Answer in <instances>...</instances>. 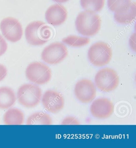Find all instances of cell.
Instances as JSON below:
<instances>
[{
    "label": "cell",
    "instance_id": "obj_1",
    "mask_svg": "<svg viewBox=\"0 0 136 148\" xmlns=\"http://www.w3.org/2000/svg\"><path fill=\"white\" fill-rule=\"evenodd\" d=\"M75 26L78 32L81 35L93 36L100 29L101 20L96 12L85 10L78 15L76 19Z\"/></svg>",
    "mask_w": 136,
    "mask_h": 148
},
{
    "label": "cell",
    "instance_id": "obj_2",
    "mask_svg": "<svg viewBox=\"0 0 136 148\" xmlns=\"http://www.w3.org/2000/svg\"><path fill=\"white\" fill-rule=\"evenodd\" d=\"M26 40L31 45L41 46L46 43L53 35V30L45 23L40 21L31 23L25 31Z\"/></svg>",
    "mask_w": 136,
    "mask_h": 148
},
{
    "label": "cell",
    "instance_id": "obj_3",
    "mask_svg": "<svg viewBox=\"0 0 136 148\" xmlns=\"http://www.w3.org/2000/svg\"><path fill=\"white\" fill-rule=\"evenodd\" d=\"M112 56L109 45L103 42H98L92 45L88 52V59L95 66L102 67L108 64Z\"/></svg>",
    "mask_w": 136,
    "mask_h": 148
},
{
    "label": "cell",
    "instance_id": "obj_4",
    "mask_svg": "<svg viewBox=\"0 0 136 148\" xmlns=\"http://www.w3.org/2000/svg\"><path fill=\"white\" fill-rule=\"evenodd\" d=\"M42 92L37 85L32 84H23L18 88L17 98L20 104L27 108L38 105L41 101Z\"/></svg>",
    "mask_w": 136,
    "mask_h": 148
},
{
    "label": "cell",
    "instance_id": "obj_5",
    "mask_svg": "<svg viewBox=\"0 0 136 148\" xmlns=\"http://www.w3.org/2000/svg\"><path fill=\"white\" fill-rule=\"evenodd\" d=\"M119 77L116 71L109 68H104L95 75V83L102 91L110 92L116 89L119 85Z\"/></svg>",
    "mask_w": 136,
    "mask_h": 148
},
{
    "label": "cell",
    "instance_id": "obj_6",
    "mask_svg": "<svg viewBox=\"0 0 136 148\" xmlns=\"http://www.w3.org/2000/svg\"><path fill=\"white\" fill-rule=\"evenodd\" d=\"M27 78L32 83L38 85L46 84L52 77L50 69L42 62H34L28 66L26 71Z\"/></svg>",
    "mask_w": 136,
    "mask_h": 148
},
{
    "label": "cell",
    "instance_id": "obj_7",
    "mask_svg": "<svg viewBox=\"0 0 136 148\" xmlns=\"http://www.w3.org/2000/svg\"><path fill=\"white\" fill-rule=\"evenodd\" d=\"M68 55L66 46L60 42L52 43L43 50L41 54L42 60L50 64H56L62 62Z\"/></svg>",
    "mask_w": 136,
    "mask_h": 148
},
{
    "label": "cell",
    "instance_id": "obj_8",
    "mask_svg": "<svg viewBox=\"0 0 136 148\" xmlns=\"http://www.w3.org/2000/svg\"><path fill=\"white\" fill-rule=\"evenodd\" d=\"M0 28L4 37L11 42L19 41L22 37L23 30L21 25L14 18H4L1 22Z\"/></svg>",
    "mask_w": 136,
    "mask_h": 148
},
{
    "label": "cell",
    "instance_id": "obj_9",
    "mask_svg": "<svg viewBox=\"0 0 136 148\" xmlns=\"http://www.w3.org/2000/svg\"><path fill=\"white\" fill-rule=\"evenodd\" d=\"M76 97L84 103L93 101L96 95V88L92 81L87 79L80 80L76 84L74 89Z\"/></svg>",
    "mask_w": 136,
    "mask_h": 148
},
{
    "label": "cell",
    "instance_id": "obj_10",
    "mask_svg": "<svg viewBox=\"0 0 136 148\" xmlns=\"http://www.w3.org/2000/svg\"><path fill=\"white\" fill-rule=\"evenodd\" d=\"M42 103L48 111L52 113H57L64 108V99L58 92L50 90H47L44 94Z\"/></svg>",
    "mask_w": 136,
    "mask_h": 148
},
{
    "label": "cell",
    "instance_id": "obj_11",
    "mask_svg": "<svg viewBox=\"0 0 136 148\" xmlns=\"http://www.w3.org/2000/svg\"><path fill=\"white\" fill-rule=\"evenodd\" d=\"M113 103L105 98L95 100L90 107L91 114L96 118L105 119L110 116L114 111Z\"/></svg>",
    "mask_w": 136,
    "mask_h": 148
},
{
    "label": "cell",
    "instance_id": "obj_12",
    "mask_svg": "<svg viewBox=\"0 0 136 148\" xmlns=\"http://www.w3.org/2000/svg\"><path fill=\"white\" fill-rule=\"evenodd\" d=\"M67 17L66 8L60 4H55L49 7L45 13L46 19L49 24L59 26L64 23Z\"/></svg>",
    "mask_w": 136,
    "mask_h": 148
},
{
    "label": "cell",
    "instance_id": "obj_13",
    "mask_svg": "<svg viewBox=\"0 0 136 148\" xmlns=\"http://www.w3.org/2000/svg\"><path fill=\"white\" fill-rule=\"evenodd\" d=\"M16 99L15 93L11 88L7 86L0 87V109H9Z\"/></svg>",
    "mask_w": 136,
    "mask_h": 148
},
{
    "label": "cell",
    "instance_id": "obj_14",
    "mask_svg": "<svg viewBox=\"0 0 136 148\" xmlns=\"http://www.w3.org/2000/svg\"><path fill=\"white\" fill-rule=\"evenodd\" d=\"M24 121L22 111L17 108H11L5 112L4 121L6 125H22Z\"/></svg>",
    "mask_w": 136,
    "mask_h": 148
},
{
    "label": "cell",
    "instance_id": "obj_15",
    "mask_svg": "<svg viewBox=\"0 0 136 148\" xmlns=\"http://www.w3.org/2000/svg\"><path fill=\"white\" fill-rule=\"evenodd\" d=\"M136 5L135 2L132 3L129 8L122 13H115L114 18L117 23L122 24H128L135 20Z\"/></svg>",
    "mask_w": 136,
    "mask_h": 148
},
{
    "label": "cell",
    "instance_id": "obj_16",
    "mask_svg": "<svg viewBox=\"0 0 136 148\" xmlns=\"http://www.w3.org/2000/svg\"><path fill=\"white\" fill-rule=\"evenodd\" d=\"M27 125H51L52 120L50 116L44 112H35L31 114L27 120Z\"/></svg>",
    "mask_w": 136,
    "mask_h": 148
},
{
    "label": "cell",
    "instance_id": "obj_17",
    "mask_svg": "<svg viewBox=\"0 0 136 148\" xmlns=\"http://www.w3.org/2000/svg\"><path fill=\"white\" fill-rule=\"evenodd\" d=\"M132 0H108L109 9L115 13H122L127 10L132 3Z\"/></svg>",
    "mask_w": 136,
    "mask_h": 148
},
{
    "label": "cell",
    "instance_id": "obj_18",
    "mask_svg": "<svg viewBox=\"0 0 136 148\" xmlns=\"http://www.w3.org/2000/svg\"><path fill=\"white\" fill-rule=\"evenodd\" d=\"M105 0H80L81 6L85 10L99 12L105 5Z\"/></svg>",
    "mask_w": 136,
    "mask_h": 148
},
{
    "label": "cell",
    "instance_id": "obj_19",
    "mask_svg": "<svg viewBox=\"0 0 136 148\" xmlns=\"http://www.w3.org/2000/svg\"><path fill=\"white\" fill-rule=\"evenodd\" d=\"M62 41L69 46L81 47L88 44L90 42V39L88 37L70 35L63 38Z\"/></svg>",
    "mask_w": 136,
    "mask_h": 148
},
{
    "label": "cell",
    "instance_id": "obj_20",
    "mask_svg": "<svg viewBox=\"0 0 136 148\" xmlns=\"http://www.w3.org/2000/svg\"><path fill=\"white\" fill-rule=\"evenodd\" d=\"M8 47V45L5 39L0 35V57L5 53Z\"/></svg>",
    "mask_w": 136,
    "mask_h": 148
},
{
    "label": "cell",
    "instance_id": "obj_21",
    "mask_svg": "<svg viewBox=\"0 0 136 148\" xmlns=\"http://www.w3.org/2000/svg\"><path fill=\"white\" fill-rule=\"evenodd\" d=\"M7 73V68L3 64H0V82L5 79Z\"/></svg>",
    "mask_w": 136,
    "mask_h": 148
},
{
    "label": "cell",
    "instance_id": "obj_22",
    "mask_svg": "<svg viewBox=\"0 0 136 148\" xmlns=\"http://www.w3.org/2000/svg\"><path fill=\"white\" fill-rule=\"evenodd\" d=\"M52 1L58 3H64L68 1L69 0H52Z\"/></svg>",
    "mask_w": 136,
    "mask_h": 148
}]
</instances>
